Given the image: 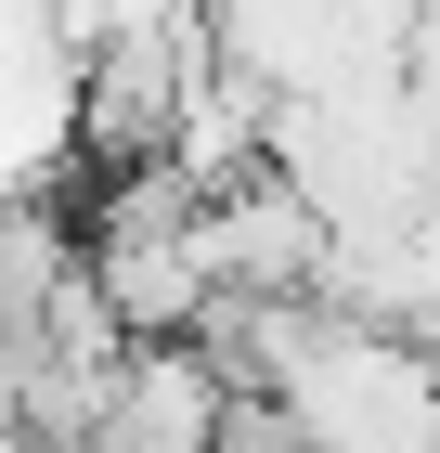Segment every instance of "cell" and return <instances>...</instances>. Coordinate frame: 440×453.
I'll return each instance as SVG.
<instances>
[{"instance_id": "cell-2", "label": "cell", "mask_w": 440, "mask_h": 453, "mask_svg": "<svg viewBox=\"0 0 440 453\" xmlns=\"http://www.w3.org/2000/svg\"><path fill=\"white\" fill-rule=\"evenodd\" d=\"M234 415V376L207 363V337H130L117 349V388H104L91 453H207Z\"/></svg>"}, {"instance_id": "cell-1", "label": "cell", "mask_w": 440, "mask_h": 453, "mask_svg": "<svg viewBox=\"0 0 440 453\" xmlns=\"http://www.w3.org/2000/svg\"><path fill=\"white\" fill-rule=\"evenodd\" d=\"M272 402L298 415L311 453H440V349L414 324L324 311V337L298 349V376Z\"/></svg>"}]
</instances>
